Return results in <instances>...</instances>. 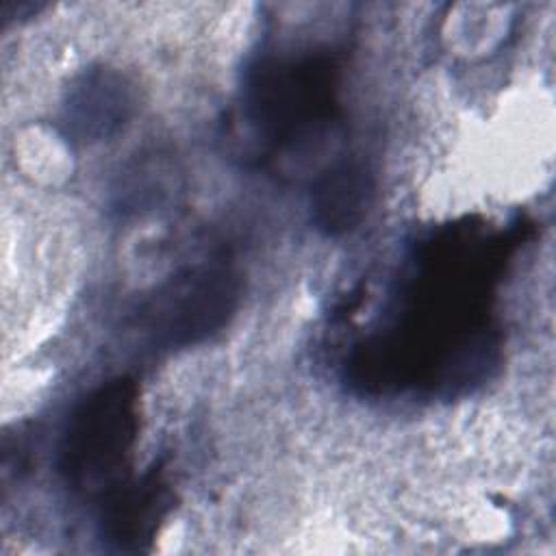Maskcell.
Instances as JSON below:
<instances>
[{"label": "cell", "mask_w": 556, "mask_h": 556, "mask_svg": "<svg viewBox=\"0 0 556 556\" xmlns=\"http://www.w3.org/2000/svg\"><path fill=\"white\" fill-rule=\"evenodd\" d=\"M137 387L128 378L102 384L83 400L59 445V471L76 489L104 486L124 465L137 437Z\"/></svg>", "instance_id": "obj_1"}, {"label": "cell", "mask_w": 556, "mask_h": 556, "mask_svg": "<svg viewBox=\"0 0 556 556\" xmlns=\"http://www.w3.org/2000/svg\"><path fill=\"white\" fill-rule=\"evenodd\" d=\"M334 89L337 65L330 56L269 63L250 85L248 113L267 141L285 146L332 115Z\"/></svg>", "instance_id": "obj_2"}, {"label": "cell", "mask_w": 556, "mask_h": 556, "mask_svg": "<svg viewBox=\"0 0 556 556\" xmlns=\"http://www.w3.org/2000/svg\"><path fill=\"white\" fill-rule=\"evenodd\" d=\"M237 302V274L226 265H200L165 282L146 302L139 319L156 345L185 348L217 332Z\"/></svg>", "instance_id": "obj_3"}, {"label": "cell", "mask_w": 556, "mask_h": 556, "mask_svg": "<svg viewBox=\"0 0 556 556\" xmlns=\"http://www.w3.org/2000/svg\"><path fill=\"white\" fill-rule=\"evenodd\" d=\"M167 510V489L156 473L119 484L102 508V536L117 549H141Z\"/></svg>", "instance_id": "obj_4"}, {"label": "cell", "mask_w": 556, "mask_h": 556, "mask_svg": "<svg viewBox=\"0 0 556 556\" xmlns=\"http://www.w3.org/2000/svg\"><path fill=\"white\" fill-rule=\"evenodd\" d=\"M374 198V180L358 161H339L313 185V222L326 235H343L356 228Z\"/></svg>", "instance_id": "obj_5"}, {"label": "cell", "mask_w": 556, "mask_h": 556, "mask_svg": "<svg viewBox=\"0 0 556 556\" xmlns=\"http://www.w3.org/2000/svg\"><path fill=\"white\" fill-rule=\"evenodd\" d=\"M83 102L87 106L80 109L78 119H87L89 128L98 126L100 132L106 130L109 124H117L126 111V96L122 85H113L106 76H98L87 85Z\"/></svg>", "instance_id": "obj_6"}]
</instances>
